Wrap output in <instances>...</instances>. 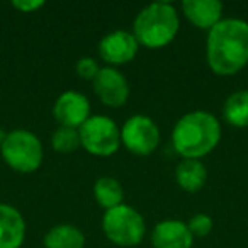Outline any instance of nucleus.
<instances>
[{
	"label": "nucleus",
	"instance_id": "1",
	"mask_svg": "<svg viewBox=\"0 0 248 248\" xmlns=\"http://www.w3.org/2000/svg\"><path fill=\"white\" fill-rule=\"evenodd\" d=\"M207 65L217 75H234L248 63V22L221 19L209 32L206 43Z\"/></svg>",
	"mask_w": 248,
	"mask_h": 248
},
{
	"label": "nucleus",
	"instance_id": "2",
	"mask_svg": "<svg viewBox=\"0 0 248 248\" xmlns=\"http://www.w3.org/2000/svg\"><path fill=\"white\" fill-rule=\"evenodd\" d=\"M221 140L217 117L206 110H192L182 116L173 126V150L184 158L201 160L209 155Z\"/></svg>",
	"mask_w": 248,
	"mask_h": 248
},
{
	"label": "nucleus",
	"instance_id": "3",
	"mask_svg": "<svg viewBox=\"0 0 248 248\" xmlns=\"http://www.w3.org/2000/svg\"><path fill=\"white\" fill-rule=\"evenodd\" d=\"M180 28L177 9L170 2L150 4L136 16L133 22V34L138 45L158 49L175 39Z\"/></svg>",
	"mask_w": 248,
	"mask_h": 248
},
{
	"label": "nucleus",
	"instance_id": "4",
	"mask_svg": "<svg viewBox=\"0 0 248 248\" xmlns=\"http://www.w3.org/2000/svg\"><path fill=\"white\" fill-rule=\"evenodd\" d=\"M104 234L117 247H136L145 236L146 224L143 216L128 204L106 211L102 217Z\"/></svg>",
	"mask_w": 248,
	"mask_h": 248
},
{
	"label": "nucleus",
	"instance_id": "5",
	"mask_svg": "<svg viewBox=\"0 0 248 248\" xmlns=\"http://www.w3.org/2000/svg\"><path fill=\"white\" fill-rule=\"evenodd\" d=\"M5 163L12 170L31 173L43 163V145L34 133L28 129H16L7 133L4 145L0 148Z\"/></svg>",
	"mask_w": 248,
	"mask_h": 248
},
{
	"label": "nucleus",
	"instance_id": "6",
	"mask_svg": "<svg viewBox=\"0 0 248 248\" xmlns=\"http://www.w3.org/2000/svg\"><path fill=\"white\" fill-rule=\"evenodd\" d=\"M80 145L95 156H110L121 146V129L110 117L90 116L80 126Z\"/></svg>",
	"mask_w": 248,
	"mask_h": 248
},
{
	"label": "nucleus",
	"instance_id": "7",
	"mask_svg": "<svg viewBox=\"0 0 248 248\" xmlns=\"http://www.w3.org/2000/svg\"><path fill=\"white\" fill-rule=\"evenodd\" d=\"M121 143L135 155H152L160 143V129L152 117L136 114L124 123L121 129Z\"/></svg>",
	"mask_w": 248,
	"mask_h": 248
},
{
	"label": "nucleus",
	"instance_id": "8",
	"mask_svg": "<svg viewBox=\"0 0 248 248\" xmlns=\"http://www.w3.org/2000/svg\"><path fill=\"white\" fill-rule=\"evenodd\" d=\"M95 95L109 107H121L128 102L129 85L128 80L117 68L106 66L100 68L97 77L92 80Z\"/></svg>",
	"mask_w": 248,
	"mask_h": 248
},
{
	"label": "nucleus",
	"instance_id": "9",
	"mask_svg": "<svg viewBox=\"0 0 248 248\" xmlns=\"http://www.w3.org/2000/svg\"><path fill=\"white\" fill-rule=\"evenodd\" d=\"M138 41L129 31L117 29L106 34L99 43V55L109 65H124L131 62L138 53Z\"/></svg>",
	"mask_w": 248,
	"mask_h": 248
},
{
	"label": "nucleus",
	"instance_id": "10",
	"mask_svg": "<svg viewBox=\"0 0 248 248\" xmlns=\"http://www.w3.org/2000/svg\"><path fill=\"white\" fill-rule=\"evenodd\" d=\"M53 116L60 126L80 129V126L90 117V102L83 93L66 90L56 99L53 106Z\"/></svg>",
	"mask_w": 248,
	"mask_h": 248
},
{
	"label": "nucleus",
	"instance_id": "11",
	"mask_svg": "<svg viewBox=\"0 0 248 248\" xmlns=\"http://www.w3.org/2000/svg\"><path fill=\"white\" fill-rule=\"evenodd\" d=\"M192 241V233L182 221L165 219L153 228L152 243L155 248H190Z\"/></svg>",
	"mask_w": 248,
	"mask_h": 248
},
{
	"label": "nucleus",
	"instance_id": "12",
	"mask_svg": "<svg viewBox=\"0 0 248 248\" xmlns=\"http://www.w3.org/2000/svg\"><path fill=\"white\" fill-rule=\"evenodd\" d=\"M26 221L16 207L0 202V248H21Z\"/></svg>",
	"mask_w": 248,
	"mask_h": 248
},
{
	"label": "nucleus",
	"instance_id": "13",
	"mask_svg": "<svg viewBox=\"0 0 248 248\" xmlns=\"http://www.w3.org/2000/svg\"><path fill=\"white\" fill-rule=\"evenodd\" d=\"M182 12L196 28L211 31L223 17V4L217 0H186Z\"/></svg>",
	"mask_w": 248,
	"mask_h": 248
},
{
	"label": "nucleus",
	"instance_id": "14",
	"mask_svg": "<svg viewBox=\"0 0 248 248\" xmlns=\"http://www.w3.org/2000/svg\"><path fill=\"white\" fill-rule=\"evenodd\" d=\"M175 180L186 192H197L207 180V170L201 160L184 158L175 169Z\"/></svg>",
	"mask_w": 248,
	"mask_h": 248
},
{
	"label": "nucleus",
	"instance_id": "15",
	"mask_svg": "<svg viewBox=\"0 0 248 248\" xmlns=\"http://www.w3.org/2000/svg\"><path fill=\"white\" fill-rule=\"evenodd\" d=\"M85 236L73 224L53 226L45 236V248H83Z\"/></svg>",
	"mask_w": 248,
	"mask_h": 248
},
{
	"label": "nucleus",
	"instance_id": "16",
	"mask_svg": "<svg viewBox=\"0 0 248 248\" xmlns=\"http://www.w3.org/2000/svg\"><path fill=\"white\" fill-rule=\"evenodd\" d=\"M224 121L234 128H248V90L233 92L223 106Z\"/></svg>",
	"mask_w": 248,
	"mask_h": 248
},
{
	"label": "nucleus",
	"instance_id": "17",
	"mask_svg": "<svg viewBox=\"0 0 248 248\" xmlns=\"http://www.w3.org/2000/svg\"><path fill=\"white\" fill-rule=\"evenodd\" d=\"M93 197L106 211L117 207L124 201V189L114 177H100L93 186Z\"/></svg>",
	"mask_w": 248,
	"mask_h": 248
},
{
	"label": "nucleus",
	"instance_id": "18",
	"mask_svg": "<svg viewBox=\"0 0 248 248\" xmlns=\"http://www.w3.org/2000/svg\"><path fill=\"white\" fill-rule=\"evenodd\" d=\"M51 146L58 153H72L75 152L80 145V133L75 128H66L60 126L51 135Z\"/></svg>",
	"mask_w": 248,
	"mask_h": 248
},
{
	"label": "nucleus",
	"instance_id": "19",
	"mask_svg": "<svg viewBox=\"0 0 248 248\" xmlns=\"http://www.w3.org/2000/svg\"><path fill=\"white\" fill-rule=\"evenodd\" d=\"M187 228L192 233V236H207L213 231V219L209 214L206 213H197L187 221Z\"/></svg>",
	"mask_w": 248,
	"mask_h": 248
},
{
	"label": "nucleus",
	"instance_id": "20",
	"mask_svg": "<svg viewBox=\"0 0 248 248\" xmlns=\"http://www.w3.org/2000/svg\"><path fill=\"white\" fill-rule=\"evenodd\" d=\"M75 70H77V73H78L80 78L93 80L97 77V73H99L100 66L93 58H90V56H83V58H80L78 62H77Z\"/></svg>",
	"mask_w": 248,
	"mask_h": 248
},
{
	"label": "nucleus",
	"instance_id": "21",
	"mask_svg": "<svg viewBox=\"0 0 248 248\" xmlns=\"http://www.w3.org/2000/svg\"><path fill=\"white\" fill-rule=\"evenodd\" d=\"M45 2H28V0H22V2H12V7L17 9L21 12H34L38 11L39 7H43Z\"/></svg>",
	"mask_w": 248,
	"mask_h": 248
},
{
	"label": "nucleus",
	"instance_id": "22",
	"mask_svg": "<svg viewBox=\"0 0 248 248\" xmlns=\"http://www.w3.org/2000/svg\"><path fill=\"white\" fill-rule=\"evenodd\" d=\"M5 138H7V131H5V129L0 128V148H2V145H4Z\"/></svg>",
	"mask_w": 248,
	"mask_h": 248
}]
</instances>
